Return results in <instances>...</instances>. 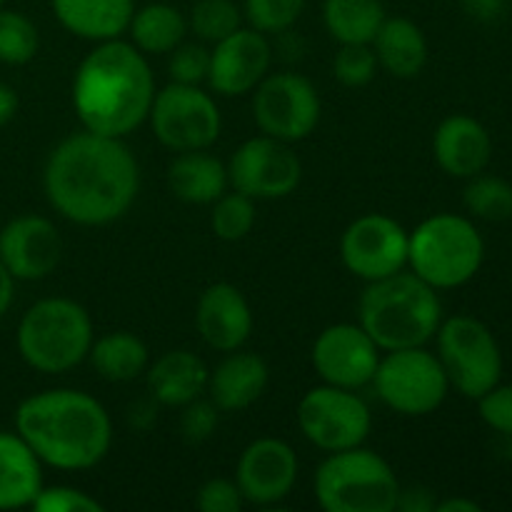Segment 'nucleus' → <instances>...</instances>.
Instances as JSON below:
<instances>
[{
	"label": "nucleus",
	"instance_id": "obj_33",
	"mask_svg": "<svg viewBox=\"0 0 512 512\" xmlns=\"http://www.w3.org/2000/svg\"><path fill=\"white\" fill-rule=\"evenodd\" d=\"M243 15L233 0H198L190 10L188 30H193L195 38L203 43H220L230 33L240 28Z\"/></svg>",
	"mask_w": 512,
	"mask_h": 512
},
{
	"label": "nucleus",
	"instance_id": "obj_11",
	"mask_svg": "<svg viewBox=\"0 0 512 512\" xmlns=\"http://www.w3.org/2000/svg\"><path fill=\"white\" fill-rule=\"evenodd\" d=\"M298 428L310 445L323 453L358 448L368 440L373 415L358 390L318 385L298 403Z\"/></svg>",
	"mask_w": 512,
	"mask_h": 512
},
{
	"label": "nucleus",
	"instance_id": "obj_15",
	"mask_svg": "<svg viewBox=\"0 0 512 512\" xmlns=\"http://www.w3.org/2000/svg\"><path fill=\"white\" fill-rule=\"evenodd\" d=\"M380 353L383 350L365 333L363 325L335 323L328 325L315 338L310 360H313L315 373L325 385L360 390L373 383Z\"/></svg>",
	"mask_w": 512,
	"mask_h": 512
},
{
	"label": "nucleus",
	"instance_id": "obj_14",
	"mask_svg": "<svg viewBox=\"0 0 512 512\" xmlns=\"http://www.w3.org/2000/svg\"><path fill=\"white\" fill-rule=\"evenodd\" d=\"M410 233L385 213H365L355 218L340 238V258L355 278L373 283L400 273L408 265Z\"/></svg>",
	"mask_w": 512,
	"mask_h": 512
},
{
	"label": "nucleus",
	"instance_id": "obj_20",
	"mask_svg": "<svg viewBox=\"0 0 512 512\" xmlns=\"http://www.w3.org/2000/svg\"><path fill=\"white\" fill-rule=\"evenodd\" d=\"M435 163L450 178L468 180L483 173L493 158V138L473 115H448L433 135Z\"/></svg>",
	"mask_w": 512,
	"mask_h": 512
},
{
	"label": "nucleus",
	"instance_id": "obj_47",
	"mask_svg": "<svg viewBox=\"0 0 512 512\" xmlns=\"http://www.w3.org/2000/svg\"><path fill=\"white\" fill-rule=\"evenodd\" d=\"M3 3H5V0H0V8H3Z\"/></svg>",
	"mask_w": 512,
	"mask_h": 512
},
{
	"label": "nucleus",
	"instance_id": "obj_39",
	"mask_svg": "<svg viewBox=\"0 0 512 512\" xmlns=\"http://www.w3.org/2000/svg\"><path fill=\"white\" fill-rule=\"evenodd\" d=\"M483 423L495 433L512 438V385H495L478 398Z\"/></svg>",
	"mask_w": 512,
	"mask_h": 512
},
{
	"label": "nucleus",
	"instance_id": "obj_27",
	"mask_svg": "<svg viewBox=\"0 0 512 512\" xmlns=\"http://www.w3.org/2000/svg\"><path fill=\"white\" fill-rule=\"evenodd\" d=\"M88 360L95 373L108 383H133L148 370L150 350L138 335L113 330L93 340Z\"/></svg>",
	"mask_w": 512,
	"mask_h": 512
},
{
	"label": "nucleus",
	"instance_id": "obj_24",
	"mask_svg": "<svg viewBox=\"0 0 512 512\" xmlns=\"http://www.w3.org/2000/svg\"><path fill=\"white\" fill-rule=\"evenodd\" d=\"M168 190L178 200L190 205H213L228 183V165L205 150H188L178 153L168 165Z\"/></svg>",
	"mask_w": 512,
	"mask_h": 512
},
{
	"label": "nucleus",
	"instance_id": "obj_13",
	"mask_svg": "<svg viewBox=\"0 0 512 512\" xmlns=\"http://www.w3.org/2000/svg\"><path fill=\"white\" fill-rule=\"evenodd\" d=\"M303 180V163L290 143L255 135L238 145L228 160V183L253 200H278L295 193Z\"/></svg>",
	"mask_w": 512,
	"mask_h": 512
},
{
	"label": "nucleus",
	"instance_id": "obj_41",
	"mask_svg": "<svg viewBox=\"0 0 512 512\" xmlns=\"http://www.w3.org/2000/svg\"><path fill=\"white\" fill-rule=\"evenodd\" d=\"M435 505H438V498L430 488L425 485H408L403 488L400 485L398 503H395V510L400 512H435Z\"/></svg>",
	"mask_w": 512,
	"mask_h": 512
},
{
	"label": "nucleus",
	"instance_id": "obj_38",
	"mask_svg": "<svg viewBox=\"0 0 512 512\" xmlns=\"http://www.w3.org/2000/svg\"><path fill=\"white\" fill-rule=\"evenodd\" d=\"M180 410H183L180 413V435H183L185 443L200 445L213 438L220 423V410L213 400L195 398L193 403L183 405Z\"/></svg>",
	"mask_w": 512,
	"mask_h": 512
},
{
	"label": "nucleus",
	"instance_id": "obj_3",
	"mask_svg": "<svg viewBox=\"0 0 512 512\" xmlns=\"http://www.w3.org/2000/svg\"><path fill=\"white\" fill-rule=\"evenodd\" d=\"M15 433L43 465L65 473L90 470L113 445V420L85 390L53 388L25 398L15 410Z\"/></svg>",
	"mask_w": 512,
	"mask_h": 512
},
{
	"label": "nucleus",
	"instance_id": "obj_16",
	"mask_svg": "<svg viewBox=\"0 0 512 512\" xmlns=\"http://www.w3.org/2000/svg\"><path fill=\"white\" fill-rule=\"evenodd\" d=\"M298 470V455L285 440L258 438L240 453L235 483L245 503L270 508L293 493Z\"/></svg>",
	"mask_w": 512,
	"mask_h": 512
},
{
	"label": "nucleus",
	"instance_id": "obj_44",
	"mask_svg": "<svg viewBox=\"0 0 512 512\" xmlns=\"http://www.w3.org/2000/svg\"><path fill=\"white\" fill-rule=\"evenodd\" d=\"M18 105H20L18 93H15L10 85L0 83V128H5V125L15 118V113H18Z\"/></svg>",
	"mask_w": 512,
	"mask_h": 512
},
{
	"label": "nucleus",
	"instance_id": "obj_18",
	"mask_svg": "<svg viewBox=\"0 0 512 512\" xmlns=\"http://www.w3.org/2000/svg\"><path fill=\"white\" fill-rule=\"evenodd\" d=\"M63 260V238L53 220L18 215L0 230V263L15 280H43Z\"/></svg>",
	"mask_w": 512,
	"mask_h": 512
},
{
	"label": "nucleus",
	"instance_id": "obj_2",
	"mask_svg": "<svg viewBox=\"0 0 512 512\" xmlns=\"http://www.w3.org/2000/svg\"><path fill=\"white\" fill-rule=\"evenodd\" d=\"M73 108L83 130L128 138L148 120L155 75L148 55L128 40H105L80 60L73 75Z\"/></svg>",
	"mask_w": 512,
	"mask_h": 512
},
{
	"label": "nucleus",
	"instance_id": "obj_46",
	"mask_svg": "<svg viewBox=\"0 0 512 512\" xmlns=\"http://www.w3.org/2000/svg\"><path fill=\"white\" fill-rule=\"evenodd\" d=\"M435 512H480V505L468 498H448L435 505Z\"/></svg>",
	"mask_w": 512,
	"mask_h": 512
},
{
	"label": "nucleus",
	"instance_id": "obj_37",
	"mask_svg": "<svg viewBox=\"0 0 512 512\" xmlns=\"http://www.w3.org/2000/svg\"><path fill=\"white\" fill-rule=\"evenodd\" d=\"M35 512H103V503L95 500L93 495L85 490L73 488V485H50V488H40L35 495L33 505Z\"/></svg>",
	"mask_w": 512,
	"mask_h": 512
},
{
	"label": "nucleus",
	"instance_id": "obj_4",
	"mask_svg": "<svg viewBox=\"0 0 512 512\" xmlns=\"http://www.w3.org/2000/svg\"><path fill=\"white\" fill-rule=\"evenodd\" d=\"M358 323L383 353L428 345L443 323V303L433 285L410 270L368 283L358 303Z\"/></svg>",
	"mask_w": 512,
	"mask_h": 512
},
{
	"label": "nucleus",
	"instance_id": "obj_6",
	"mask_svg": "<svg viewBox=\"0 0 512 512\" xmlns=\"http://www.w3.org/2000/svg\"><path fill=\"white\" fill-rule=\"evenodd\" d=\"M483 260L485 240L465 215H430L410 233L408 268L435 290L470 283L483 268Z\"/></svg>",
	"mask_w": 512,
	"mask_h": 512
},
{
	"label": "nucleus",
	"instance_id": "obj_26",
	"mask_svg": "<svg viewBox=\"0 0 512 512\" xmlns=\"http://www.w3.org/2000/svg\"><path fill=\"white\" fill-rule=\"evenodd\" d=\"M378 68L398 80L418 78L428 63V38L408 18H385L378 35L373 38Z\"/></svg>",
	"mask_w": 512,
	"mask_h": 512
},
{
	"label": "nucleus",
	"instance_id": "obj_5",
	"mask_svg": "<svg viewBox=\"0 0 512 512\" xmlns=\"http://www.w3.org/2000/svg\"><path fill=\"white\" fill-rule=\"evenodd\" d=\"M93 320L70 298H43L20 318L15 345L28 368L43 375H63L88 360Z\"/></svg>",
	"mask_w": 512,
	"mask_h": 512
},
{
	"label": "nucleus",
	"instance_id": "obj_1",
	"mask_svg": "<svg viewBox=\"0 0 512 512\" xmlns=\"http://www.w3.org/2000/svg\"><path fill=\"white\" fill-rule=\"evenodd\" d=\"M43 190L65 220L100 228L133 208L140 190V165L123 138L83 130L50 150Z\"/></svg>",
	"mask_w": 512,
	"mask_h": 512
},
{
	"label": "nucleus",
	"instance_id": "obj_35",
	"mask_svg": "<svg viewBox=\"0 0 512 512\" xmlns=\"http://www.w3.org/2000/svg\"><path fill=\"white\" fill-rule=\"evenodd\" d=\"M378 73L373 45H340L333 58V75L345 88H365Z\"/></svg>",
	"mask_w": 512,
	"mask_h": 512
},
{
	"label": "nucleus",
	"instance_id": "obj_19",
	"mask_svg": "<svg viewBox=\"0 0 512 512\" xmlns=\"http://www.w3.org/2000/svg\"><path fill=\"white\" fill-rule=\"evenodd\" d=\"M195 328L208 348L218 353L240 350L253 335V310L233 283H213L195 305Z\"/></svg>",
	"mask_w": 512,
	"mask_h": 512
},
{
	"label": "nucleus",
	"instance_id": "obj_32",
	"mask_svg": "<svg viewBox=\"0 0 512 512\" xmlns=\"http://www.w3.org/2000/svg\"><path fill=\"white\" fill-rule=\"evenodd\" d=\"M40 33L28 15L0 8V63L25 65L38 55Z\"/></svg>",
	"mask_w": 512,
	"mask_h": 512
},
{
	"label": "nucleus",
	"instance_id": "obj_45",
	"mask_svg": "<svg viewBox=\"0 0 512 512\" xmlns=\"http://www.w3.org/2000/svg\"><path fill=\"white\" fill-rule=\"evenodd\" d=\"M15 298V278L8 273L3 263H0V320L5 318V313L10 310Z\"/></svg>",
	"mask_w": 512,
	"mask_h": 512
},
{
	"label": "nucleus",
	"instance_id": "obj_31",
	"mask_svg": "<svg viewBox=\"0 0 512 512\" xmlns=\"http://www.w3.org/2000/svg\"><path fill=\"white\" fill-rule=\"evenodd\" d=\"M255 200L248 195L228 193L225 190L218 200L213 203L210 210V228H213L215 238L223 243H238V240L248 238V233L255 225Z\"/></svg>",
	"mask_w": 512,
	"mask_h": 512
},
{
	"label": "nucleus",
	"instance_id": "obj_10",
	"mask_svg": "<svg viewBox=\"0 0 512 512\" xmlns=\"http://www.w3.org/2000/svg\"><path fill=\"white\" fill-rule=\"evenodd\" d=\"M148 120L158 143L173 153L208 150L223 130L218 103L200 85L168 83L155 90Z\"/></svg>",
	"mask_w": 512,
	"mask_h": 512
},
{
	"label": "nucleus",
	"instance_id": "obj_23",
	"mask_svg": "<svg viewBox=\"0 0 512 512\" xmlns=\"http://www.w3.org/2000/svg\"><path fill=\"white\" fill-rule=\"evenodd\" d=\"M53 13L75 38L105 43L128 33L135 0H53Z\"/></svg>",
	"mask_w": 512,
	"mask_h": 512
},
{
	"label": "nucleus",
	"instance_id": "obj_21",
	"mask_svg": "<svg viewBox=\"0 0 512 512\" xmlns=\"http://www.w3.org/2000/svg\"><path fill=\"white\" fill-rule=\"evenodd\" d=\"M270 383L268 363L258 353L248 350H233L210 370L208 375V398L218 405L220 413H240L258 403Z\"/></svg>",
	"mask_w": 512,
	"mask_h": 512
},
{
	"label": "nucleus",
	"instance_id": "obj_29",
	"mask_svg": "<svg viewBox=\"0 0 512 512\" xmlns=\"http://www.w3.org/2000/svg\"><path fill=\"white\" fill-rule=\"evenodd\" d=\"M380 0H325L323 23L330 38L340 45H370L385 23Z\"/></svg>",
	"mask_w": 512,
	"mask_h": 512
},
{
	"label": "nucleus",
	"instance_id": "obj_25",
	"mask_svg": "<svg viewBox=\"0 0 512 512\" xmlns=\"http://www.w3.org/2000/svg\"><path fill=\"white\" fill-rule=\"evenodd\" d=\"M43 488V463L18 433L0 430V510L30 508Z\"/></svg>",
	"mask_w": 512,
	"mask_h": 512
},
{
	"label": "nucleus",
	"instance_id": "obj_40",
	"mask_svg": "<svg viewBox=\"0 0 512 512\" xmlns=\"http://www.w3.org/2000/svg\"><path fill=\"white\" fill-rule=\"evenodd\" d=\"M195 505L203 512H240L245 500L238 483L228 478H210L200 485Z\"/></svg>",
	"mask_w": 512,
	"mask_h": 512
},
{
	"label": "nucleus",
	"instance_id": "obj_8",
	"mask_svg": "<svg viewBox=\"0 0 512 512\" xmlns=\"http://www.w3.org/2000/svg\"><path fill=\"white\" fill-rule=\"evenodd\" d=\"M380 403L405 418H423L445 403L450 380L443 363L425 345L388 350L380 355L378 370L370 383Z\"/></svg>",
	"mask_w": 512,
	"mask_h": 512
},
{
	"label": "nucleus",
	"instance_id": "obj_43",
	"mask_svg": "<svg viewBox=\"0 0 512 512\" xmlns=\"http://www.w3.org/2000/svg\"><path fill=\"white\" fill-rule=\"evenodd\" d=\"M130 425L138 430H148L150 425L155 423V418H158V403H155L153 398L148 395V400H138L135 405H130Z\"/></svg>",
	"mask_w": 512,
	"mask_h": 512
},
{
	"label": "nucleus",
	"instance_id": "obj_17",
	"mask_svg": "<svg viewBox=\"0 0 512 512\" xmlns=\"http://www.w3.org/2000/svg\"><path fill=\"white\" fill-rule=\"evenodd\" d=\"M273 45L255 28H238L210 50L208 85L223 98H240L270 73Z\"/></svg>",
	"mask_w": 512,
	"mask_h": 512
},
{
	"label": "nucleus",
	"instance_id": "obj_7",
	"mask_svg": "<svg viewBox=\"0 0 512 512\" xmlns=\"http://www.w3.org/2000/svg\"><path fill=\"white\" fill-rule=\"evenodd\" d=\"M313 490L328 512H393L400 480L383 455L358 445L328 453L315 470Z\"/></svg>",
	"mask_w": 512,
	"mask_h": 512
},
{
	"label": "nucleus",
	"instance_id": "obj_42",
	"mask_svg": "<svg viewBox=\"0 0 512 512\" xmlns=\"http://www.w3.org/2000/svg\"><path fill=\"white\" fill-rule=\"evenodd\" d=\"M463 8L470 18L480 23H493L505 10V0H463Z\"/></svg>",
	"mask_w": 512,
	"mask_h": 512
},
{
	"label": "nucleus",
	"instance_id": "obj_36",
	"mask_svg": "<svg viewBox=\"0 0 512 512\" xmlns=\"http://www.w3.org/2000/svg\"><path fill=\"white\" fill-rule=\"evenodd\" d=\"M168 73L170 83L200 85L208 80L210 68V50L203 43H180L178 48L170 50Z\"/></svg>",
	"mask_w": 512,
	"mask_h": 512
},
{
	"label": "nucleus",
	"instance_id": "obj_28",
	"mask_svg": "<svg viewBox=\"0 0 512 512\" xmlns=\"http://www.w3.org/2000/svg\"><path fill=\"white\" fill-rule=\"evenodd\" d=\"M130 43L145 55H168L188 35V18L168 3H150L135 10L128 25Z\"/></svg>",
	"mask_w": 512,
	"mask_h": 512
},
{
	"label": "nucleus",
	"instance_id": "obj_12",
	"mask_svg": "<svg viewBox=\"0 0 512 512\" xmlns=\"http://www.w3.org/2000/svg\"><path fill=\"white\" fill-rule=\"evenodd\" d=\"M320 113L318 88L293 70L268 73L253 90V118L260 133L290 145L315 133Z\"/></svg>",
	"mask_w": 512,
	"mask_h": 512
},
{
	"label": "nucleus",
	"instance_id": "obj_22",
	"mask_svg": "<svg viewBox=\"0 0 512 512\" xmlns=\"http://www.w3.org/2000/svg\"><path fill=\"white\" fill-rule=\"evenodd\" d=\"M210 368L190 350H168L145 370L148 395L163 408H183L208 388Z\"/></svg>",
	"mask_w": 512,
	"mask_h": 512
},
{
	"label": "nucleus",
	"instance_id": "obj_34",
	"mask_svg": "<svg viewBox=\"0 0 512 512\" xmlns=\"http://www.w3.org/2000/svg\"><path fill=\"white\" fill-rule=\"evenodd\" d=\"M305 0H245V20L260 33H283L303 15Z\"/></svg>",
	"mask_w": 512,
	"mask_h": 512
},
{
	"label": "nucleus",
	"instance_id": "obj_9",
	"mask_svg": "<svg viewBox=\"0 0 512 512\" xmlns=\"http://www.w3.org/2000/svg\"><path fill=\"white\" fill-rule=\"evenodd\" d=\"M438 358L450 388L470 400H478L503 378V353L493 330L473 315H453L435 333Z\"/></svg>",
	"mask_w": 512,
	"mask_h": 512
},
{
	"label": "nucleus",
	"instance_id": "obj_30",
	"mask_svg": "<svg viewBox=\"0 0 512 512\" xmlns=\"http://www.w3.org/2000/svg\"><path fill=\"white\" fill-rule=\"evenodd\" d=\"M463 205L473 218L503 223L512 218V185L498 175H473L463 190Z\"/></svg>",
	"mask_w": 512,
	"mask_h": 512
}]
</instances>
